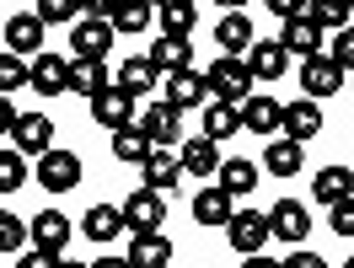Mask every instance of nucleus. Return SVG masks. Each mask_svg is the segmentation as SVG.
<instances>
[{
    "mask_svg": "<svg viewBox=\"0 0 354 268\" xmlns=\"http://www.w3.org/2000/svg\"><path fill=\"white\" fill-rule=\"evenodd\" d=\"M204 86H209V97L215 102H231V108H242L247 97H252V75H247V65L236 59V54H215V65L204 70Z\"/></svg>",
    "mask_w": 354,
    "mask_h": 268,
    "instance_id": "1",
    "label": "nucleus"
},
{
    "mask_svg": "<svg viewBox=\"0 0 354 268\" xmlns=\"http://www.w3.org/2000/svg\"><path fill=\"white\" fill-rule=\"evenodd\" d=\"M268 236H274V231H268V215H263V209H236V215L225 220V242L236 247L242 258L263 252V247H268Z\"/></svg>",
    "mask_w": 354,
    "mask_h": 268,
    "instance_id": "2",
    "label": "nucleus"
},
{
    "mask_svg": "<svg viewBox=\"0 0 354 268\" xmlns=\"http://www.w3.org/2000/svg\"><path fill=\"white\" fill-rule=\"evenodd\" d=\"M161 220H167V193H156V188H134L129 199H124V225H129V236L161 231Z\"/></svg>",
    "mask_w": 354,
    "mask_h": 268,
    "instance_id": "3",
    "label": "nucleus"
},
{
    "mask_svg": "<svg viewBox=\"0 0 354 268\" xmlns=\"http://www.w3.org/2000/svg\"><path fill=\"white\" fill-rule=\"evenodd\" d=\"M32 182H44V193H70V188L81 182V156L54 145L48 156H38V172H32Z\"/></svg>",
    "mask_w": 354,
    "mask_h": 268,
    "instance_id": "4",
    "label": "nucleus"
},
{
    "mask_svg": "<svg viewBox=\"0 0 354 268\" xmlns=\"http://www.w3.org/2000/svg\"><path fill=\"white\" fill-rule=\"evenodd\" d=\"M27 86L38 91V97H59V91H70V59H65V54H54V48L32 54V65H27Z\"/></svg>",
    "mask_w": 354,
    "mask_h": 268,
    "instance_id": "5",
    "label": "nucleus"
},
{
    "mask_svg": "<svg viewBox=\"0 0 354 268\" xmlns=\"http://www.w3.org/2000/svg\"><path fill=\"white\" fill-rule=\"evenodd\" d=\"M161 102H172L177 113L204 108V102H209V86H204V75H199V70H172V75L161 81Z\"/></svg>",
    "mask_w": 354,
    "mask_h": 268,
    "instance_id": "6",
    "label": "nucleus"
},
{
    "mask_svg": "<svg viewBox=\"0 0 354 268\" xmlns=\"http://www.w3.org/2000/svg\"><path fill=\"white\" fill-rule=\"evenodd\" d=\"M11 145H17L22 156H48V151H54V118H48V113H22L17 129H11Z\"/></svg>",
    "mask_w": 354,
    "mask_h": 268,
    "instance_id": "7",
    "label": "nucleus"
},
{
    "mask_svg": "<svg viewBox=\"0 0 354 268\" xmlns=\"http://www.w3.org/2000/svg\"><path fill=\"white\" fill-rule=\"evenodd\" d=\"M91 118H97L102 129H129L134 124V91H124L118 81H113L108 91L91 97Z\"/></svg>",
    "mask_w": 354,
    "mask_h": 268,
    "instance_id": "8",
    "label": "nucleus"
},
{
    "mask_svg": "<svg viewBox=\"0 0 354 268\" xmlns=\"http://www.w3.org/2000/svg\"><path fill=\"white\" fill-rule=\"evenodd\" d=\"M268 231H274L279 242H290V247H306V231H311L306 204L301 199H279L274 209H268Z\"/></svg>",
    "mask_w": 354,
    "mask_h": 268,
    "instance_id": "9",
    "label": "nucleus"
},
{
    "mask_svg": "<svg viewBox=\"0 0 354 268\" xmlns=\"http://www.w3.org/2000/svg\"><path fill=\"white\" fill-rule=\"evenodd\" d=\"M70 48H75V59H108L113 22H102V17H81V22L70 27Z\"/></svg>",
    "mask_w": 354,
    "mask_h": 268,
    "instance_id": "10",
    "label": "nucleus"
},
{
    "mask_svg": "<svg viewBox=\"0 0 354 268\" xmlns=\"http://www.w3.org/2000/svg\"><path fill=\"white\" fill-rule=\"evenodd\" d=\"M279 134L295 140V145L317 140V134H322V108H317V97H295V102H285V124H279Z\"/></svg>",
    "mask_w": 354,
    "mask_h": 268,
    "instance_id": "11",
    "label": "nucleus"
},
{
    "mask_svg": "<svg viewBox=\"0 0 354 268\" xmlns=\"http://www.w3.org/2000/svg\"><path fill=\"white\" fill-rule=\"evenodd\" d=\"M44 44H48V27L38 22V11H17L11 22H6V48L11 54H44Z\"/></svg>",
    "mask_w": 354,
    "mask_h": 268,
    "instance_id": "12",
    "label": "nucleus"
},
{
    "mask_svg": "<svg viewBox=\"0 0 354 268\" xmlns=\"http://www.w3.org/2000/svg\"><path fill=\"white\" fill-rule=\"evenodd\" d=\"M140 134H145L151 145H167V151H172L177 134H183V113H177L172 102H151V108L140 113Z\"/></svg>",
    "mask_w": 354,
    "mask_h": 268,
    "instance_id": "13",
    "label": "nucleus"
},
{
    "mask_svg": "<svg viewBox=\"0 0 354 268\" xmlns=\"http://www.w3.org/2000/svg\"><path fill=\"white\" fill-rule=\"evenodd\" d=\"M140 178H145V188H156V193H172L177 182H183V161H177V151L156 145L151 156L140 161Z\"/></svg>",
    "mask_w": 354,
    "mask_h": 268,
    "instance_id": "14",
    "label": "nucleus"
},
{
    "mask_svg": "<svg viewBox=\"0 0 354 268\" xmlns=\"http://www.w3.org/2000/svg\"><path fill=\"white\" fill-rule=\"evenodd\" d=\"M279 124H285V102H274L268 91H252L242 102V129L247 134H279Z\"/></svg>",
    "mask_w": 354,
    "mask_h": 268,
    "instance_id": "15",
    "label": "nucleus"
},
{
    "mask_svg": "<svg viewBox=\"0 0 354 268\" xmlns=\"http://www.w3.org/2000/svg\"><path fill=\"white\" fill-rule=\"evenodd\" d=\"M177 161H183V178H215V172H221V151H215V140H209V134L183 140Z\"/></svg>",
    "mask_w": 354,
    "mask_h": 268,
    "instance_id": "16",
    "label": "nucleus"
},
{
    "mask_svg": "<svg viewBox=\"0 0 354 268\" xmlns=\"http://www.w3.org/2000/svg\"><path fill=\"white\" fill-rule=\"evenodd\" d=\"M279 48H285V54H301V59L328 54V48H322V27L311 22V17H290L285 32H279Z\"/></svg>",
    "mask_w": 354,
    "mask_h": 268,
    "instance_id": "17",
    "label": "nucleus"
},
{
    "mask_svg": "<svg viewBox=\"0 0 354 268\" xmlns=\"http://www.w3.org/2000/svg\"><path fill=\"white\" fill-rule=\"evenodd\" d=\"M27 231H32V247H38V252H54V258H59V252L70 247V220L59 215V209L32 215V220H27Z\"/></svg>",
    "mask_w": 354,
    "mask_h": 268,
    "instance_id": "18",
    "label": "nucleus"
},
{
    "mask_svg": "<svg viewBox=\"0 0 354 268\" xmlns=\"http://www.w3.org/2000/svg\"><path fill=\"white\" fill-rule=\"evenodd\" d=\"M301 91H306V97H333V91H344V70L333 65L328 54L301 59Z\"/></svg>",
    "mask_w": 354,
    "mask_h": 268,
    "instance_id": "19",
    "label": "nucleus"
},
{
    "mask_svg": "<svg viewBox=\"0 0 354 268\" xmlns=\"http://www.w3.org/2000/svg\"><path fill=\"white\" fill-rule=\"evenodd\" d=\"M242 65H247V75H252V81H279V75H285V65H290V54L285 48H279V38H274V44H252L242 54Z\"/></svg>",
    "mask_w": 354,
    "mask_h": 268,
    "instance_id": "20",
    "label": "nucleus"
},
{
    "mask_svg": "<svg viewBox=\"0 0 354 268\" xmlns=\"http://www.w3.org/2000/svg\"><path fill=\"white\" fill-rule=\"evenodd\" d=\"M311 199L317 204H344V199H354V172L349 166H322L317 178H311Z\"/></svg>",
    "mask_w": 354,
    "mask_h": 268,
    "instance_id": "21",
    "label": "nucleus"
},
{
    "mask_svg": "<svg viewBox=\"0 0 354 268\" xmlns=\"http://www.w3.org/2000/svg\"><path fill=\"white\" fill-rule=\"evenodd\" d=\"M215 48H221V54H236V59L252 48V22H247V11H225L221 22H215Z\"/></svg>",
    "mask_w": 354,
    "mask_h": 268,
    "instance_id": "22",
    "label": "nucleus"
},
{
    "mask_svg": "<svg viewBox=\"0 0 354 268\" xmlns=\"http://www.w3.org/2000/svg\"><path fill=\"white\" fill-rule=\"evenodd\" d=\"M231 215H236V204H231V193H225V188H215V182H209V188H199V193H194V220H199V225H209V231H215V225H225Z\"/></svg>",
    "mask_w": 354,
    "mask_h": 268,
    "instance_id": "23",
    "label": "nucleus"
},
{
    "mask_svg": "<svg viewBox=\"0 0 354 268\" xmlns=\"http://www.w3.org/2000/svg\"><path fill=\"white\" fill-rule=\"evenodd\" d=\"M81 231H86L91 242H113V236H124L129 225H124V204H91L86 220H81Z\"/></svg>",
    "mask_w": 354,
    "mask_h": 268,
    "instance_id": "24",
    "label": "nucleus"
},
{
    "mask_svg": "<svg viewBox=\"0 0 354 268\" xmlns=\"http://www.w3.org/2000/svg\"><path fill=\"white\" fill-rule=\"evenodd\" d=\"M113 81H108V65H102V59H70V91H75V97H97V91H108Z\"/></svg>",
    "mask_w": 354,
    "mask_h": 268,
    "instance_id": "25",
    "label": "nucleus"
},
{
    "mask_svg": "<svg viewBox=\"0 0 354 268\" xmlns=\"http://www.w3.org/2000/svg\"><path fill=\"white\" fill-rule=\"evenodd\" d=\"M151 65L161 70V75H172V70H194V48H188V38H156L151 44Z\"/></svg>",
    "mask_w": 354,
    "mask_h": 268,
    "instance_id": "26",
    "label": "nucleus"
},
{
    "mask_svg": "<svg viewBox=\"0 0 354 268\" xmlns=\"http://www.w3.org/2000/svg\"><path fill=\"white\" fill-rule=\"evenodd\" d=\"M129 263L134 268H167V263H172V242H167L161 231H145V236H134Z\"/></svg>",
    "mask_w": 354,
    "mask_h": 268,
    "instance_id": "27",
    "label": "nucleus"
},
{
    "mask_svg": "<svg viewBox=\"0 0 354 268\" xmlns=\"http://www.w3.org/2000/svg\"><path fill=\"white\" fill-rule=\"evenodd\" d=\"M118 86L134 91V97H140V91H156V86H161V70L151 65V54H129L124 70H118Z\"/></svg>",
    "mask_w": 354,
    "mask_h": 268,
    "instance_id": "28",
    "label": "nucleus"
},
{
    "mask_svg": "<svg viewBox=\"0 0 354 268\" xmlns=\"http://www.w3.org/2000/svg\"><path fill=\"white\" fill-rule=\"evenodd\" d=\"M301 161H306V156H301V145H295V140H285V134L263 145V166L274 172V178H295V172H301Z\"/></svg>",
    "mask_w": 354,
    "mask_h": 268,
    "instance_id": "29",
    "label": "nucleus"
},
{
    "mask_svg": "<svg viewBox=\"0 0 354 268\" xmlns=\"http://www.w3.org/2000/svg\"><path fill=\"white\" fill-rule=\"evenodd\" d=\"M215 188H225V193H231V199H242V193H252V188H258V166H252V161H221V172H215Z\"/></svg>",
    "mask_w": 354,
    "mask_h": 268,
    "instance_id": "30",
    "label": "nucleus"
},
{
    "mask_svg": "<svg viewBox=\"0 0 354 268\" xmlns=\"http://www.w3.org/2000/svg\"><path fill=\"white\" fill-rule=\"evenodd\" d=\"M204 134L221 145L231 134H242V108H231V102H204Z\"/></svg>",
    "mask_w": 354,
    "mask_h": 268,
    "instance_id": "31",
    "label": "nucleus"
},
{
    "mask_svg": "<svg viewBox=\"0 0 354 268\" xmlns=\"http://www.w3.org/2000/svg\"><path fill=\"white\" fill-rule=\"evenodd\" d=\"M156 145L140 134V124H129V129H113V161H124V166H140V161L151 156Z\"/></svg>",
    "mask_w": 354,
    "mask_h": 268,
    "instance_id": "32",
    "label": "nucleus"
},
{
    "mask_svg": "<svg viewBox=\"0 0 354 268\" xmlns=\"http://www.w3.org/2000/svg\"><path fill=\"white\" fill-rule=\"evenodd\" d=\"M161 27H167V38H188L199 27V6L194 0H161Z\"/></svg>",
    "mask_w": 354,
    "mask_h": 268,
    "instance_id": "33",
    "label": "nucleus"
},
{
    "mask_svg": "<svg viewBox=\"0 0 354 268\" xmlns=\"http://www.w3.org/2000/svg\"><path fill=\"white\" fill-rule=\"evenodd\" d=\"M349 0H306V17L317 27H322V32H338V27H349Z\"/></svg>",
    "mask_w": 354,
    "mask_h": 268,
    "instance_id": "34",
    "label": "nucleus"
},
{
    "mask_svg": "<svg viewBox=\"0 0 354 268\" xmlns=\"http://www.w3.org/2000/svg\"><path fill=\"white\" fill-rule=\"evenodd\" d=\"M113 22V32H145V27H151V6H145V0H118V11H113L108 17Z\"/></svg>",
    "mask_w": 354,
    "mask_h": 268,
    "instance_id": "35",
    "label": "nucleus"
},
{
    "mask_svg": "<svg viewBox=\"0 0 354 268\" xmlns=\"http://www.w3.org/2000/svg\"><path fill=\"white\" fill-rule=\"evenodd\" d=\"M27 86V59L22 54H11V48H0V97H11V91Z\"/></svg>",
    "mask_w": 354,
    "mask_h": 268,
    "instance_id": "36",
    "label": "nucleus"
},
{
    "mask_svg": "<svg viewBox=\"0 0 354 268\" xmlns=\"http://www.w3.org/2000/svg\"><path fill=\"white\" fill-rule=\"evenodd\" d=\"M38 22L44 27H75L81 22V0H38Z\"/></svg>",
    "mask_w": 354,
    "mask_h": 268,
    "instance_id": "37",
    "label": "nucleus"
},
{
    "mask_svg": "<svg viewBox=\"0 0 354 268\" xmlns=\"http://www.w3.org/2000/svg\"><path fill=\"white\" fill-rule=\"evenodd\" d=\"M27 182V156L11 145V151H0V193H17Z\"/></svg>",
    "mask_w": 354,
    "mask_h": 268,
    "instance_id": "38",
    "label": "nucleus"
},
{
    "mask_svg": "<svg viewBox=\"0 0 354 268\" xmlns=\"http://www.w3.org/2000/svg\"><path fill=\"white\" fill-rule=\"evenodd\" d=\"M32 236L27 231L22 215H11V209H0V252H22V242Z\"/></svg>",
    "mask_w": 354,
    "mask_h": 268,
    "instance_id": "39",
    "label": "nucleus"
},
{
    "mask_svg": "<svg viewBox=\"0 0 354 268\" xmlns=\"http://www.w3.org/2000/svg\"><path fill=\"white\" fill-rule=\"evenodd\" d=\"M328 59H333L338 70H344V75H354V27H338V32H333Z\"/></svg>",
    "mask_w": 354,
    "mask_h": 268,
    "instance_id": "40",
    "label": "nucleus"
},
{
    "mask_svg": "<svg viewBox=\"0 0 354 268\" xmlns=\"http://www.w3.org/2000/svg\"><path fill=\"white\" fill-rule=\"evenodd\" d=\"M328 225L338 231V236H344V242H349V236H354V199L333 204V209H328Z\"/></svg>",
    "mask_w": 354,
    "mask_h": 268,
    "instance_id": "41",
    "label": "nucleus"
},
{
    "mask_svg": "<svg viewBox=\"0 0 354 268\" xmlns=\"http://www.w3.org/2000/svg\"><path fill=\"white\" fill-rule=\"evenodd\" d=\"M279 263H285V268H328V258H317L311 247H295V252H290V258H279Z\"/></svg>",
    "mask_w": 354,
    "mask_h": 268,
    "instance_id": "42",
    "label": "nucleus"
},
{
    "mask_svg": "<svg viewBox=\"0 0 354 268\" xmlns=\"http://www.w3.org/2000/svg\"><path fill=\"white\" fill-rule=\"evenodd\" d=\"M263 6L279 17V22H290V17H306V0H263Z\"/></svg>",
    "mask_w": 354,
    "mask_h": 268,
    "instance_id": "43",
    "label": "nucleus"
},
{
    "mask_svg": "<svg viewBox=\"0 0 354 268\" xmlns=\"http://www.w3.org/2000/svg\"><path fill=\"white\" fill-rule=\"evenodd\" d=\"M54 263H59L54 252H38V247H32V252H22V263H17V268H54Z\"/></svg>",
    "mask_w": 354,
    "mask_h": 268,
    "instance_id": "44",
    "label": "nucleus"
},
{
    "mask_svg": "<svg viewBox=\"0 0 354 268\" xmlns=\"http://www.w3.org/2000/svg\"><path fill=\"white\" fill-rule=\"evenodd\" d=\"M81 11H86V17H102V22H108L113 11H118V0H81Z\"/></svg>",
    "mask_w": 354,
    "mask_h": 268,
    "instance_id": "45",
    "label": "nucleus"
},
{
    "mask_svg": "<svg viewBox=\"0 0 354 268\" xmlns=\"http://www.w3.org/2000/svg\"><path fill=\"white\" fill-rule=\"evenodd\" d=\"M17 118H22V113L11 108V97H0V134H11V129H17Z\"/></svg>",
    "mask_w": 354,
    "mask_h": 268,
    "instance_id": "46",
    "label": "nucleus"
},
{
    "mask_svg": "<svg viewBox=\"0 0 354 268\" xmlns=\"http://www.w3.org/2000/svg\"><path fill=\"white\" fill-rule=\"evenodd\" d=\"M242 268H285V263H279V258H268V252H252Z\"/></svg>",
    "mask_w": 354,
    "mask_h": 268,
    "instance_id": "47",
    "label": "nucleus"
},
{
    "mask_svg": "<svg viewBox=\"0 0 354 268\" xmlns=\"http://www.w3.org/2000/svg\"><path fill=\"white\" fill-rule=\"evenodd\" d=\"M91 268H134V263H129V258H97Z\"/></svg>",
    "mask_w": 354,
    "mask_h": 268,
    "instance_id": "48",
    "label": "nucleus"
},
{
    "mask_svg": "<svg viewBox=\"0 0 354 268\" xmlns=\"http://www.w3.org/2000/svg\"><path fill=\"white\" fill-rule=\"evenodd\" d=\"M215 6H225V11H242L247 0H215Z\"/></svg>",
    "mask_w": 354,
    "mask_h": 268,
    "instance_id": "49",
    "label": "nucleus"
},
{
    "mask_svg": "<svg viewBox=\"0 0 354 268\" xmlns=\"http://www.w3.org/2000/svg\"><path fill=\"white\" fill-rule=\"evenodd\" d=\"M54 268H91V263H70V258H59V263H54Z\"/></svg>",
    "mask_w": 354,
    "mask_h": 268,
    "instance_id": "50",
    "label": "nucleus"
},
{
    "mask_svg": "<svg viewBox=\"0 0 354 268\" xmlns=\"http://www.w3.org/2000/svg\"><path fill=\"white\" fill-rule=\"evenodd\" d=\"M344 268H354V252H349V263H344Z\"/></svg>",
    "mask_w": 354,
    "mask_h": 268,
    "instance_id": "51",
    "label": "nucleus"
},
{
    "mask_svg": "<svg viewBox=\"0 0 354 268\" xmlns=\"http://www.w3.org/2000/svg\"><path fill=\"white\" fill-rule=\"evenodd\" d=\"M145 6H161V0H145Z\"/></svg>",
    "mask_w": 354,
    "mask_h": 268,
    "instance_id": "52",
    "label": "nucleus"
},
{
    "mask_svg": "<svg viewBox=\"0 0 354 268\" xmlns=\"http://www.w3.org/2000/svg\"><path fill=\"white\" fill-rule=\"evenodd\" d=\"M349 91H354V75H349Z\"/></svg>",
    "mask_w": 354,
    "mask_h": 268,
    "instance_id": "53",
    "label": "nucleus"
},
{
    "mask_svg": "<svg viewBox=\"0 0 354 268\" xmlns=\"http://www.w3.org/2000/svg\"><path fill=\"white\" fill-rule=\"evenodd\" d=\"M349 6H354V0H349Z\"/></svg>",
    "mask_w": 354,
    "mask_h": 268,
    "instance_id": "54",
    "label": "nucleus"
}]
</instances>
